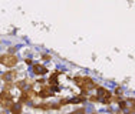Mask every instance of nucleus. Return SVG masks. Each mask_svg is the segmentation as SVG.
I'll return each instance as SVG.
<instances>
[{"label": "nucleus", "instance_id": "6", "mask_svg": "<svg viewBox=\"0 0 135 114\" xmlns=\"http://www.w3.org/2000/svg\"><path fill=\"white\" fill-rule=\"evenodd\" d=\"M16 77H17V73H16L15 70H9L7 73H4V74L2 76V80L6 83V86L9 87H12V84L16 81Z\"/></svg>", "mask_w": 135, "mask_h": 114}, {"label": "nucleus", "instance_id": "8", "mask_svg": "<svg viewBox=\"0 0 135 114\" xmlns=\"http://www.w3.org/2000/svg\"><path fill=\"white\" fill-rule=\"evenodd\" d=\"M22 106H23L22 103H15L13 107L10 109V111L13 113V114H20L22 113Z\"/></svg>", "mask_w": 135, "mask_h": 114}, {"label": "nucleus", "instance_id": "7", "mask_svg": "<svg viewBox=\"0 0 135 114\" xmlns=\"http://www.w3.org/2000/svg\"><path fill=\"white\" fill-rule=\"evenodd\" d=\"M32 71H33V74H36V76H45L47 73V69L45 67V66H42V64H33Z\"/></svg>", "mask_w": 135, "mask_h": 114}, {"label": "nucleus", "instance_id": "5", "mask_svg": "<svg viewBox=\"0 0 135 114\" xmlns=\"http://www.w3.org/2000/svg\"><path fill=\"white\" fill-rule=\"evenodd\" d=\"M119 107L122 113L125 114H132L134 113V99H125L119 101Z\"/></svg>", "mask_w": 135, "mask_h": 114}, {"label": "nucleus", "instance_id": "4", "mask_svg": "<svg viewBox=\"0 0 135 114\" xmlns=\"http://www.w3.org/2000/svg\"><path fill=\"white\" fill-rule=\"evenodd\" d=\"M0 64L6 66V67H15L17 64V59L13 54H3L0 56Z\"/></svg>", "mask_w": 135, "mask_h": 114}, {"label": "nucleus", "instance_id": "2", "mask_svg": "<svg viewBox=\"0 0 135 114\" xmlns=\"http://www.w3.org/2000/svg\"><path fill=\"white\" fill-rule=\"evenodd\" d=\"M75 83L82 90V93H89L91 90L98 87L91 77H75Z\"/></svg>", "mask_w": 135, "mask_h": 114}, {"label": "nucleus", "instance_id": "3", "mask_svg": "<svg viewBox=\"0 0 135 114\" xmlns=\"http://www.w3.org/2000/svg\"><path fill=\"white\" fill-rule=\"evenodd\" d=\"M15 103L16 101L12 97V94L9 93V90H4L3 93H0V107H3L6 110H10Z\"/></svg>", "mask_w": 135, "mask_h": 114}, {"label": "nucleus", "instance_id": "1", "mask_svg": "<svg viewBox=\"0 0 135 114\" xmlns=\"http://www.w3.org/2000/svg\"><path fill=\"white\" fill-rule=\"evenodd\" d=\"M95 90H96V93H94V96L89 97L91 101H101V103H104V104H111L112 103L114 96H112V93H109L107 88L96 87Z\"/></svg>", "mask_w": 135, "mask_h": 114}]
</instances>
